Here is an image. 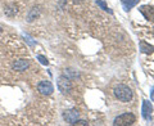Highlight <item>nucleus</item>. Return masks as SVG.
Listing matches in <instances>:
<instances>
[{
	"label": "nucleus",
	"instance_id": "nucleus-16",
	"mask_svg": "<svg viewBox=\"0 0 154 126\" xmlns=\"http://www.w3.org/2000/svg\"><path fill=\"white\" fill-rule=\"evenodd\" d=\"M73 125H85V126H86V125H88V122H86L85 120H77Z\"/></svg>",
	"mask_w": 154,
	"mask_h": 126
},
{
	"label": "nucleus",
	"instance_id": "nucleus-9",
	"mask_svg": "<svg viewBox=\"0 0 154 126\" xmlns=\"http://www.w3.org/2000/svg\"><path fill=\"white\" fill-rule=\"evenodd\" d=\"M139 46H140V52L144 53V54H152V53L154 52V46L150 45V44H148V43L144 41V40L140 41Z\"/></svg>",
	"mask_w": 154,
	"mask_h": 126
},
{
	"label": "nucleus",
	"instance_id": "nucleus-1",
	"mask_svg": "<svg viewBox=\"0 0 154 126\" xmlns=\"http://www.w3.org/2000/svg\"><path fill=\"white\" fill-rule=\"evenodd\" d=\"M113 93L116 95V98H117L118 100H121L123 102V103H127V102H130L132 99V96H134V93H132V90L128 88L127 85H118V86H116L114 90H113Z\"/></svg>",
	"mask_w": 154,
	"mask_h": 126
},
{
	"label": "nucleus",
	"instance_id": "nucleus-4",
	"mask_svg": "<svg viewBox=\"0 0 154 126\" xmlns=\"http://www.w3.org/2000/svg\"><path fill=\"white\" fill-rule=\"evenodd\" d=\"M37 90L40 91L42 95H50L53 91H54V86L50 81H41L40 84L37 85Z\"/></svg>",
	"mask_w": 154,
	"mask_h": 126
},
{
	"label": "nucleus",
	"instance_id": "nucleus-10",
	"mask_svg": "<svg viewBox=\"0 0 154 126\" xmlns=\"http://www.w3.org/2000/svg\"><path fill=\"white\" fill-rule=\"evenodd\" d=\"M63 76H66L67 79H69V80H76V79H79L80 77V74L77 72L76 70H72V68H66L63 71Z\"/></svg>",
	"mask_w": 154,
	"mask_h": 126
},
{
	"label": "nucleus",
	"instance_id": "nucleus-12",
	"mask_svg": "<svg viewBox=\"0 0 154 126\" xmlns=\"http://www.w3.org/2000/svg\"><path fill=\"white\" fill-rule=\"evenodd\" d=\"M96 4H98V7L102 8L104 12H108L109 14H113L112 9H109V8H108V5H107V4H105V2H103V0H96Z\"/></svg>",
	"mask_w": 154,
	"mask_h": 126
},
{
	"label": "nucleus",
	"instance_id": "nucleus-5",
	"mask_svg": "<svg viewBox=\"0 0 154 126\" xmlns=\"http://www.w3.org/2000/svg\"><path fill=\"white\" fill-rule=\"evenodd\" d=\"M79 117H80V112L77 109H68V111H66L63 115V118L71 125H73L76 121L79 120Z\"/></svg>",
	"mask_w": 154,
	"mask_h": 126
},
{
	"label": "nucleus",
	"instance_id": "nucleus-13",
	"mask_svg": "<svg viewBox=\"0 0 154 126\" xmlns=\"http://www.w3.org/2000/svg\"><path fill=\"white\" fill-rule=\"evenodd\" d=\"M36 17H38V8H33L32 11L30 12V14H28L27 21H28V22H32V21H33V19H35Z\"/></svg>",
	"mask_w": 154,
	"mask_h": 126
},
{
	"label": "nucleus",
	"instance_id": "nucleus-14",
	"mask_svg": "<svg viewBox=\"0 0 154 126\" xmlns=\"http://www.w3.org/2000/svg\"><path fill=\"white\" fill-rule=\"evenodd\" d=\"M36 58H37V61H40L41 65H44V66H48V65H49V61H48V58H46V57H44V55H37Z\"/></svg>",
	"mask_w": 154,
	"mask_h": 126
},
{
	"label": "nucleus",
	"instance_id": "nucleus-18",
	"mask_svg": "<svg viewBox=\"0 0 154 126\" xmlns=\"http://www.w3.org/2000/svg\"><path fill=\"white\" fill-rule=\"evenodd\" d=\"M60 2H66V0H60Z\"/></svg>",
	"mask_w": 154,
	"mask_h": 126
},
{
	"label": "nucleus",
	"instance_id": "nucleus-7",
	"mask_svg": "<svg viewBox=\"0 0 154 126\" xmlns=\"http://www.w3.org/2000/svg\"><path fill=\"white\" fill-rule=\"evenodd\" d=\"M28 67H30V63H28L27 59H18L12 65V68L14 71H18V72H23V71H26Z\"/></svg>",
	"mask_w": 154,
	"mask_h": 126
},
{
	"label": "nucleus",
	"instance_id": "nucleus-11",
	"mask_svg": "<svg viewBox=\"0 0 154 126\" xmlns=\"http://www.w3.org/2000/svg\"><path fill=\"white\" fill-rule=\"evenodd\" d=\"M139 3V0H121V4L125 11H130L131 8H134Z\"/></svg>",
	"mask_w": 154,
	"mask_h": 126
},
{
	"label": "nucleus",
	"instance_id": "nucleus-15",
	"mask_svg": "<svg viewBox=\"0 0 154 126\" xmlns=\"http://www.w3.org/2000/svg\"><path fill=\"white\" fill-rule=\"evenodd\" d=\"M23 36H25V37L27 39V43H28V44H30L31 46H33V45H36V41H32V39H31V37H28L27 35H23Z\"/></svg>",
	"mask_w": 154,
	"mask_h": 126
},
{
	"label": "nucleus",
	"instance_id": "nucleus-6",
	"mask_svg": "<svg viewBox=\"0 0 154 126\" xmlns=\"http://www.w3.org/2000/svg\"><path fill=\"white\" fill-rule=\"evenodd\" d=\"M152 112H153V106L149 100H143V107H141V115L146 121L152 118Z\"/></svg>",
	"mask_w": 154,
	"mask_h": 126
},
{
	"label": "nucleus",
	"instance_id": "nucleus-8",
	"mask_svg": "<svg viewBox=\"0 0 154 126\" xmlns=\"http://www.w3.org/2000/svg\"><path fill=\"white\" fill-rule=\"evenodd\" d=\"M140 12L141 14H144V17H145L148 21H153L154 19V9L149 5H143L140 7Z\"/></svg>",
	"mask_w": 154,
	"mask_h": 126
},
{
	"label": "nucleus",
	"instance_id": "nucleus-17",
	"mask_svg": "<svg viewBox=\"0 0 154 126\" xmlns=\"http://www.w3.org/2000/svg\"><path fill=\"white\" fill-rule=\"evenodd\" d=\"M150 99L154 102V88L152 89V91H150Z\"/></svg>",
	"mask_w": 154,
	"mask_h": 126
},
{
	"label": "nucleus",
	"instance_id": "nucleus-2",
	"mask_svg": "<svg viewBox=\"0 0 154 126\" xmlns=\"http://www.w3.org/2000/svg\"><path fill=\"white\" fill-rule=\"evenodd\" d=\"M135 121H136L135 115L127 112V113H122V115L117 116L113 121V125L114 126H128V125H132Z\"/></svg>",
	"mask_w": 154,
	"mask_h": 126
},
{
	"label": "nucleus",
	"instance_id": "nucleus-3",
	"mask_svg": "<svg viewBox=\"0 0 154 126\" xmlns=\"http://www.w3.org/2000/svg\"><path fill=\"white\" fill-rule=\"evenodd\" d=\"M57 85H58V89L62 94H69L72 91V84H71V80L67 79L66 76H62L57 80Z\"/></svg>",
	"mask_w": 154,
	"mask_h": 126
}]
</instances>
